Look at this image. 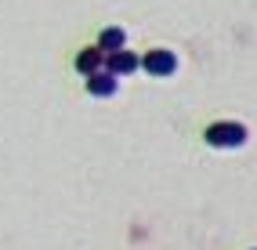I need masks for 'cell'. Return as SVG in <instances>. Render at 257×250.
<instances>
[{
	"instance_id": "obj_6",
	"label": "cell",
	"mask_w": 257,
	"mask_h": 250,
	"mask_svg": "<svg viewBox=\"0 0 257 250\" xmlns=\"http://www.w3.org/2000/svg\"><path fill=\"white\" fill-rule=\"evenodd\" d=\"M98 47H101V51H123V47H127V33L123 29H119V26H105V29H101L98 33Z\"/></svg>"
},
{
	"instance_id": "obj_4",
	"label": "cell",
	"mask_w": 257,
	"mask_h": 250,
	"mask_svg": "<svg viewBox=\"0 0 257 250\" xmlns=\"http://www.w3.org/2000/svg\"><path fill=\"white\" fill-rule=\"evenodd\" d=\"M105 69L109 73H116V76H131V73H138L142 69V58L134 55V51H109V58H105Z\"/></svg>"
},
{
	"instance_id": "obj_2",
	"label": "cell",
	"mask_w": 257,
	"mask_h": 250,
	"mask_svg": "<svg viewBox=\"0 0 257 250\" xmlns=\"http://www.w3.org/2000/svg\"><path fill=\"white\" fill-rule=\"evenodd\" d=\"M142 69L149 73V76H174L178 73V58H174V51H167V47H152V51H145V58H142Z\"/></svg>"
},
{
	"instance_id": "obj_3",
	"label": "cell",
	"mask_w": 257,
	"mask_h": 250,
	"mask_svg": "<svg viewBox=\"0 0 257 250\" xmlns=\"http://www.w3.org/2000/svg\"><path fill=\"white\" fill-rule=\"evenodd\" d=\"M105 58H109V55L94 44V47H83V51L76 55V62H73V65H76V73H80V76H94V73L105 69Z\"/></svg>"
},
{
	"instance_id": "obj_5",
	"label": "cell",
	"mask_w": 257,
	"mask_h": 250,
	"mask_svg": "<svg viewBox=\"0 0 257 250\" xmlns=\"http://www.w3.org/2000/svg\"><path fill=\"white\" fill-rule=\"evenodd\" d=\"M87 94L91 98H112L116 94V87H119V76L116 73H109V69H101V73H94V76H87Z\"/></svg>"
},
{
	"instance_id": "obj_1",
	"label": "cell",
	"mask_w": 257,
	"mask_h": 250,
	"mask_svg": "<svg viewBox=\"0 0 257 250\" xmlns=\"http://www.w3.org/2000/svg\"><path fill=\"white\" fill-rule=\"evenodd\" d=\"M203 138H207V145L214 149H239V145H246V127L243 123H235V120H217L210 123L207 131H203Z\"/></svg>"
}]
</instances>
